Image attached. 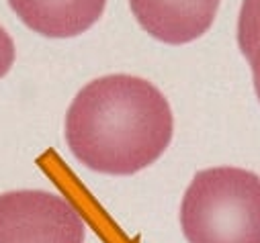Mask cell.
Instances as JSON below:
<instances>
[{
	"instance_id": "cell-1",
	"label": "cell",
	"mask_w": 260,
	"mask_h": 243,
	"mask_svg": "<svg viewBox=\"0 0 260 243\" xmlns=\"http://www.w3.org/2000/svg\"><path fill=\"white\" fill-rule=\"evenodd\" d=\"M174 131L166 96L148 80L113 74L93 80L66 114V141L86 168L131 176L170 145Z\"/></svg>"
},
{
	"instance_id": "cell-2",
	"label": "cell",
	"mask_w": 260,
	"mask_h": 243,
	"mask_svg": "<svg viewBox=\"0 0 260 243\" xmlns=\"http://www.w3.org/2000/svg\"><path fill=\"white\" fill-rule=\"evenodd\" d=\"M189 243H260V178L242 168H209L180 204Z\"/></svg>"
},
{
	"instance_id": "cell-3",
	"label": "cell",
	"mask_w": 260,
	"mask_h": 243,
	"mask_svg": "<svg viewBox=\"0 0 260 243\" xmlns=\"http://www.w3.org/2000/svg\"><path fill=\"white\" fill-rule=\"evenodd\" d=\"M0 243H84V221L58 194L6 192L0 194Z\"/></svg>"
},
{
	"instance_id": "cell-4",
	"label": "cell",
	"mask_w": 260,
	"mask_h": 243,
	"mask_svg": "<svg viewBox=\"0 0 260 243\" xmlns=\"http://www.w3.org/2000/svg\"><path fill=\"white\" fill-rule=\"evenodd\" d=\"M131 13L152 37L183 45L209 31L219 0H129Z\"/></svg>"
},
{
	"instance_id": "cell-5",
	"label": "cell",
	"mask_w": 260,
	"mask_h": 243,
	"mask_svg": "<svg viewBox=\"0 0 260 243\" xmlns=\"http://www.w3.org/2000/svg\"><path fill=\"white\" fill-rule=\"evenodd\" d=\"M15 15L39 35L76 37L100 19L107 0H8Z\"/></svg>"
},
{
	"instance_id": "cell-6",
	"label": "cell",
	"mask_w": 260,
	"mask_h": 243,
	"mask_svg": "<svg viewBox=\"0 0 260 243\" xmlns=\"http://www.w3.org/2000/svg\"><path fill=\"white\" fill-rule=\"evenodd\" d=\"M260 43V0H244L238 17V45L244 57Z\"/></svg>"
},
{
	"instance_id": "cell-7",
	"label": "cell",
	"mask_w": 260,
	"mask_h": 243,
	"mask_svg": "<svg viewBox=\"0 0 260 243\" xmlns=\"http://www.w3.org/2000/svg\"><path fill=\"white\" fill-rule=\"evenodd\" d=\"M15 64V43L10 35L0 27V78L8 74V69Z\"/></svg>"
},
{
	"instance_id": "cell-8",
	"label": "cell",
	"mask_w": 260,
	"mask_h": 243,
	"mask_svg": "<svg viewBox=\"0 0 260 243\" xmlns=\"http://www.w3.org/2000/svg\"><path fill=\"white\" fill-rule=\"evenodd\" d=\"M250 62V67H252V78H254V88H256V94L260 98V43L252 49V53L246 57Z\"/></svg>"
}]
</instances>
